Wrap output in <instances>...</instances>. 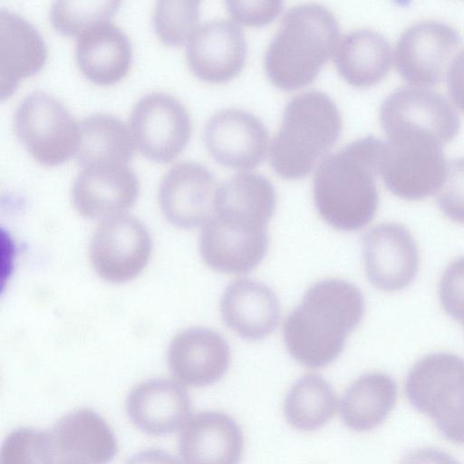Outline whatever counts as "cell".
I'll list each match as a JSON object with an SVG mask.
<instances>
[{
  "label": "cell",
  "mask_w": 464,
  "mask_h": 464,
  "mask_svg": "<svg viewBox=\"0 0 464 464\" xmlns=\"http://www.w3.org/2000/svg\"><path fill=\"white\" fill-rule=\"evenodd\" d=\"M363 314L364 299L357 286L339 278L318 281L284 322L285 347L300 364L324 367L343 352Z\"/></svg>",
  "instance_id": "1"
},
{
  "label": "cell",
  "mask_w": 464,
  "mask_h": 464,
  "mask_svg": "<svg viewBox=\"0 0 464 464\" xmlns=\"http://www.w3.org/2000/svg\"><path fill=\"white\" fill-rule=\"evenodd\" d=\"M382 145L373 136L357 139L318 164L314 201L321 218L334 228L355 231L374 217L379 199L375 176Z\"/></svg>",
  "instance_id": "2"
},
{
  "label": "cell",
  "mask_w": 464,
  "mask_h": 464,
  "mask_svg": "<svg viewBox=\"0 0 464 464\" xmlns=\"http://www.w3.org/2000/svg\"><path fill=\"white\" fill-rule=\"evenodd\" d=\"M340 39L338 20L327 7L316 3L293 6L266 50V76L285 91L310 84L334 55Z\"/></svg>",
  "instance_id": "3"
},
{
  "label": "cell",
  "mask_w": 464,
  "mask_h": 464,
  "mask_svg": "<svg viewBox=\"0 0 464 464\" xmlns=\"http://www.w3.org/2000/svg\"><path fill=\"white\" fill-rule=\"evenodd\" d=\"M342 127L340 110L326 93H298L286 104L270 143L272 168L285 179L304 178L336 142Z\"/></svg>",
  "instance_id": "4"
},
{
  "label": "cell",
  "mask_w": 464,
  "mask_h": 464,
  "mask_svg": "<svg viewBox=\"0 0 464 464\" xmlns=\"http://www.w3.org/2000/svg\"><path fill=\"white\" fill-rule=\"evenodd\" d=\"M405 393L448 440L464 444L463 358L450 353L423 356L408 372Z\"/></svg>",
  "instance_id": "5"
},
{
  "label": "cell",
  "mask_w": 464,
  "mask_h": 464,
  "mask_svg": "<svg viewBox=\"0 0 464 464\" xmlns=\"http://www.w3.org/2000/svg\"><path fill=\"white\" fill-rule=\"evenodd\" d=\"M442 145L420 134H401L382 145L378 175L395 196L419 200L437 193L447 171Z\"/></svg>",
  "instance_id": "6"
},
{
  "label": "cell",
  "mask_w": 464,
  "mask_h": 464,
  "mask_svg": "<svg viewBox=\"0 0 464 464\" xmlns=\"http://www.w3.org/2000/svg\"><path fill=\"white\" fill-rule=\"evenodd\" d=\"M14 129L21 144L41 165H59L74 154L78 121L47 92L33 91L19 101Z\"/></svg>",
  "instance_id": "7"
},
{
  "label": "cell",
  "mask_w": 464,
  "mask_h": 464,
  "mask_svg": "<svg viewBox=\"0 0 464 464\" xmlns=\"http://www.w3.org/2000/svg\"><path fill=\"white\" fill-rule=\"evenodd\" d=\"M380 123L386 138L412 133L429 136L444 146L458 134L459 117L455 107L430 87L404 85L382 102Z\"/></svg>",
  "instance_id": "8"
},
{
  "label": "cell",
  "mask_w": 464,
  "mask_h": 464,
  "mask_svg": "<svg viewBox=\"0 0 464 464\" xmlns=\"http://www.w3.org/2000/svg\"><path fill=\"white\" fill-rule=\"evenodd\" d=\"M128 127L135 150L158 163L176 159L192 131L187 108L163 92H151L140 98L131 109Z\"/></svg>",
  "instance_id": "9"
},
{
  "label": "cell",
  "mask_w": 464,
  "mask_h": 464,
  "mask_svg": "<svg viewBox=\"0 0 464 464\" xmlns=\"http://www.w3.org/2000/svg\"><path fill=\"white\" fill-rule=\"evenodd\" d=\"M460 41L459 32L450 24L418 21L401 34L393 52L395 66L409 84L431 87L447 74Z\"/></svg>",
  "instance_id": "10"
},
{
  "label": "cell",
  "mask_w": 464,
  "mask_h": 464,
  "mask_svg": "<svg viewBox=\"0 0 464 464\" xmlns=\"http://www.w3.org/2000/svg\"><path fill=\"white\" fill-rule=\"evenodd\" d=\"M151 254V239L136 218L121 214L105 218L96 228L89 246L92 269L102 279L124 283L137 277Z\"/></svg>",
  "instance_id": "11"
},
{
  "label": "cell",
  "mask_w": 464,
  "mask_h": 464,
  "mask_svg": "<svg viewBox=\"0 0 464 464\" xmlns=\"http://www.w3.org/2000/svg\"><path fill=\"white\" fill-rule=\"evenodd\" d=\"M203 140L211 157L220 165L248 171L269 154V135L255 114L237 108L223 109L209 117Z\"/></svg>",
  "instance_id": "12"
},
{
  "label": "cell",
  "mask_w": 464,
  "mask_h": 464,
  "mask_svg": "<svg viewBox=\"0 0 464 464\" xmlns=\"http://www.w3.org/2000/svg\"><path fill=\"white\" fill-rule=\"evenodd\" d=\"M218 185L212 172L195 161H180L162 176L158 200L172 226L189 229L205 226L214 216Z\"/></svg>",
  "instance_id": "13"
},
{
  "label": "cell",
  "mask_w": 464,
  "mask_h": 464,
  "mask_svg": "<svg viewBox=\"0 0 464 464\" xmlns=\"http://www.w3.org/2000/svg\"><path fill=\"white\" fill-rule=\"evenodd\" d=\"M247 44L239 25L232 20L215 18L199 25L186 44L189 71L208 83H226L243 70Z\"/></svg>",
  "instance_id": "14"
},
{
  "label": "cell",
  "mask_w": 464,
  "mask_h": 464,
  "mask_svg": "<svg viewBox=\"0 0 464 464\" xmlns=\"http://www.w3.org/2000/svg\"><path fill=\"white\" fill-rule=\"evenodd\" d=\"M365 272L385 292L399 291L416 277L420 254L411 232L401 224L385 222L372 227L362 240Z\"/></svg>",
  "instance_id": "15"
},
{
  "label": "cell",
  "mask_w": 464,
  "mask_h": 464,
  "mask_svg": "<svg viewBox=\"0 0 464 464\" xmlns=\"http://www.w3.org/2000/svg\"><path fill=\"white\" fill-rule=\"evenodd\" d=\"M139 192V179L127 163H104L81 168L71 198L82 217L109 218L131 208Z\"/></svg>",
  "instance_id": "16"
},
{
  "label": "cell",
  "mask_w": 464,
  "mask_h": 464,
  "mask_svg": "<svg viewBox=\"0 0 464 464\" xmlns=\"http://www.w3.org/2000/svg\"><path fill=\"white\" fill-rule=\"evenodd\" d=\"M266 227L226 221L215 216L204 226L199 253L211 269L241 275L256 267L268 248Z\"/></svg>",
  "instance_id": "17"
},
{
  "label": "cell",
  "mask_w": 464,
  "mask_h": 464,
  "mask_svg": "<svg viewBox=\"0 0 464 464\" xmlns=\"http://www.w3.org/2000/svg\"><path fill=\"white\" fill-rule=\"evenodd\" d=\"M230 362L227 341L218 332L191 327L178 333L168 349L169 368L183 386L205 387L220 380Z\"/></svg>",
  "instance_id": "18"
},
{
  "label": "cell",
  "mask_w": 464,
  "mask_h": 464,
  "mask_svg": "<svg viewBox=\"0 0 464 464\" xmlns=\"http://www.w3.org/2000/svg\"><path fill=\"white\" fill-rule=\"evenodd\" d=\"M244 443L242 429L230 415L200 411L181 428L180 460L183 464H239Z\"/></svg>",
  "instance_id": "19"
},
{
  "label": "cell",
  "mask_w": 464,
  "mask_h": 464,
  "mask_svg": "<svg viewBox=\"0 0 464 464\" xmlns=\"http://www.w3.org/2000/svg\"><path fill=\"white\" fill-rule=\"evenodd\" d=\"M126 411L140 430L160 436L181 430L190 417L191 401L184 386L177 381L153 378L130 390Z\"/></svg>",
  "instance_id": "20"
},
{
  "label": "cell",
  "mask_w": 464,
  "mask_h": 464,
  "mask_svg": "<svg viewBox=\"0 0 464 464\" xmlns=\"http://www.w3.org/2000/svg\"><path fill=\"white\" fill-rule=\"evenodd\" d=\"M224 324L240 337L256 341L269 335L280 319V304L266 285L248 278L231 283L220 301Z\"/></svg>",
  "instance_id": "21"
},
{
  "label": "cell",
  "mask_w": 464,
  "mask_h": 464,
  "mask_svg": "<svg viewBox=\"0 0 464 464\" xmlns=\"http://www.w3.org/2000/svg\"><path fill=\"white\" fill-rule=\"evenodd\" d=\"M74 61L81 73L92 82L111 85L129 72L131 44L121 27L110 21L103 22L76 37Z\"/></svg>",
  "instance_id": "22"
},
{
  "label": "cell",
  "mask_w": 464,
  "mask_h": 464,
  "mask_svg": "<svg viewBox=\"0 0 464 464\" xmlns=\"http://www.w3.org/2000/svg\"><path fill=\"white\" fill-rule=\"evenodd\" d=\"M47 49L37 29L21 14L0 11V96L10 97L19 82L44 65Z\"/></svg>",
  "instance_id": "23"
},
{
  "label": "cell",
  "mask_w": 464,
  "mask_h": 464,
  "mask_svg": "<svg viewBox=\"0 0 464 464\" xmlns=\"http://www.w3.org/2000/svg\"><path fill=\"white\" fill-rule=\"evenodd\" d=\"M48 430L61 455L76 457L90 464H107L117 454L114 432L92 410H74L59 418Z\"/></svg>",
  "instance_id": "24"
},
{
  "label": "cell",
  "mask_w": 464,
  "mask_h": 464,
  "mask_svg": "<svg viewBox=\"0 0 464 464\" xmlns=\"http://www.w3.org/2000/svg\"><path fill=\"white\" fill-rule=\"evenodd\" d=\"M393 53L388 40L372 29H357L343 36L334 53L340 76L350 85L367 88L389 72Z\"/></svg>",
  "instance_id": "25"
},
{
  "label": "cell",
  "mask_w": 464,
  "mask_h": 464,
  "mask_svg": "<svg viewBox=\"0 0 464 464\" xmlns=\"http://www.w3.org/2000/svg\"><path fill=\"white\" fill-rule=\"evenodd\" d=\"M276 207V193L264 176L240 171L218 185L214 216L243 225L266 227Z\"/></svg>",
  "instance_id": "26"
},
{
  "label": "cell",
  "mask_w": 464,
  "mask_h": 464,
  "mask_svg": "<svg viewBox=\"0 0 464 464\" xmlns=\"http://www.w3.org/2000/svg\"><path fill=\"white\" fill-rule=\"evenodd\" d=\"M396 400L397 385L390 375L364 373L350 384L342 398V420L353 430H371L384 421Z\"/></svg>",
  "instance_id": "27"
},
{
  "label": "cell",
  "mask_w": 464,
  "mask_h": 464,
  "mask_svg": "<svg viewBox=\"0 0 464 464\" xmlns=\"http://www.w3.org/2000/svg\"><path fill=\"white\" fill-rule=\"evenodd\" d=\"M135 150L129 127L119 118L94 113L78 121L73 157L82 167L104 163H127Z\"/></svg>",
  "instance_id": "28"
},
{
  "label": "cell",
  "mask_w": 464,
  "mask_h": 464,
  "mask_svg": "<svg viewBox=\"0 0 464 464\" xmlns=\"http://www.w3.org/2000/svg\"><path fill=\"white\" fill-rule=\"evenodd\" d=\"M337 407L331 384L319 375L306 374L287 392L283 411L292 428L307 432L323 428L335 415Z\"/></svg>",
  "instance_id": "29"
},
{
  "label": "cell",
  "mask_w": 464,
  "mask_h": 464,
  "mask_svg": "<svg viewBox=\"0 0 464 464\" xmlns=\"http://www.w3.org/2000/svg\"><path fill=\"white\" fill-rule=\"evenodd\" d=\"M120 5V1L108 0L55 1L49 19L56 31L77 37L93 25L110 21Z\"/></svg>",
  "instance_id": "30"
},
{
  "label": "cell",
  "mask_w": 464,
  "mask_h": 464,
  "mask_svg": "<svg viewBox=\"0 0 464 464\" xmlns=\"http://www.w3.org/2000/svg\"><path fill=\"white\" fill-rule=\"evenodd\" d=\"M199 14L198 1H157L152 10L154 32L163 44L181 45L198 27Z\"/></svg>",
  "instance_id": "31"
},
{
  "label": "cell",
  "mask_w": 464,
  "mask_h": 464,
  "mask_svg": "<svg viewBox=\"0 0 464 464\" xmlns=\"http://www.w3.org/2000/svg\"><path fill=\"white\" fill-rule=\"evenodd\" d=\"M59 455L49 430L23 427L6 436L0 464H55Z\"/></svg>",
  "instance_id": "32"
},
{
  "label": "cell",
  "mask_w": 464,
  "mask_h": 464,
  "mask_svg": "<svg viewBox=\"0 0 464 464\" xmlns=\"http://www.w3.org/2000/svg\"><path fill=\"white\" fill-rule=\"evenodd\" d=\"M437 201L447 218L464 224V157L448 163L444 180L437 192Z\"/></svg>",
  "instance_id": "33"
},
{
  "label": "cell",
  "mask_w": 464,
  "mask_h": 464,
  "mask_svg": "<svg viewBox=\"0 0 464 464\" xmlns=\"http://www.w3.org/2000/svg\"><path fill=\"white\" fill-rule=\"evenodd\" d=\"M227 9L237 25L258 27L276 19L283 9L281 1H228Z\"/></svg>",
  "instance_id": "34"
},
{
  "label": "cell",
  "mask_w": 464,
  "mask_h": 464,
  "mask_svg": "<svg viewBox=\"0 0 464 464\" xmlns=\"http://www.w3.org/2000/svg\"><path fill=\"white\" fill-rule=\"evenodd\" d=\"M447 87L454 106L464 112V48L455 55L450 65Z\"/></svg>",
  "instance_id": "35"
},
{
  "label": "cell",
  "mask_w": 464,
  "mask_h": 464,
  "mask_svg": "<svg viewBox=\"0 0 464 464\" xmlns=\"http://www.w3.org/2000/svg\"><path fill=\"white\" fill-rule=\"evenodd\" d=\"M400 464H459L447 452L434 448H419L406 453Z\"/></svg>",
  "instance_id": "36"
},
{
  "label": "cell",
  "mask_w": 464,
  "mask_h": 464,
  "mask_svg": "<svg viewBox=\"0 0 464 464\" xmlns=\"http://www.w3.org/2000/svg\"><path fill=\"white\" fill-rule=\"evenodd\" d=\"M125 464H183L173 455L158 449H147L133 455Z\"/></svg>",
  "instance_id": "37"
},
{
  "label": "cell",
  "mask_w": 464,
  "mask_h": 464,
  "mask_svg": "<svg viewBox=\"0 0 464 464\" xmlns=\"http://www.w3.org/2000/svg\"><path fill=\"white\" fill-rule=\"evenodd\" d=\"M445 312L464 326V284L442 305Z\"/></svg>",
  "instance_id": "38"
},
{
  "label": "cell",
  "mask_w": 464,
  "mask_h": 464,
  "mask_svg": "<svg viewBox=\"0 0 464 464\" xmlns=\"http://www.w3.org/2000/svg\"><path fill=\"white\" fill-rule=\"evenodd\" d=\"M55 464H90L87 461L72 456L59 455Z\"/></svg>",
  "instance_id": "39"
}]
</instances>
